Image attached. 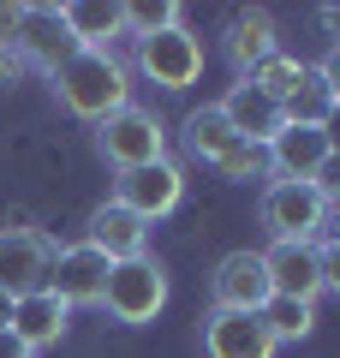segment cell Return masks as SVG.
Masks as SVG:
<instances>
[{
    "mask_svg": "<svg viewBox=\"0 0 340 358\" xmlns=\"http://www.w3.org/2000/svg\"><path fill=\"white\" fill-rule=\"evenodd\" d=\"M54 96H60L66 114L101 126L108 114L132 108V66L120 60V54H108V48H78L72 60L54 72Z\"/></svg>",
    "mask_w": 340,
    "mask_h": 358,
    "instance_id": "1",
    "label": "cell"
},
{
    "mask_svg": "<svg viewBox=\"0 0 340 358\" xmlns=\"http://www.w3.org/2000/svg\"><path fill=\"white\" fill-rule=\"evenodd\" d=\"M167 293H173L167 263L143 251V257H132V263H113V268H108L101 310H108L113 322H126V329H143V322H155V317L167 310Z\"/></svg>",
    "mask_w": 340,
    "mask_h": 358,
    "instance_id": "2",
    "label": "cell"
},
{
    "mask_svg": "<svg viewBox=\"0 0 340 358\" xmlns=\"http://www.w3.org/2000/svg\"><path fill=\"white\" fill-rule=\"evenodd\" d=\"M203 66H209V54H203V36L191 24L179 30H162V36H143L132 42V72L143 78V84L167 90V96H179V90H191L203 78Z\"/></svg>",
    "mask_w": 340,
    "mask_h": 358,
    "instance_id": "3",
    "label": "cell"
},
{
    "mask_svg": "<svg viewBox=\"0 0 340 358\" xmlns=\"http://www.w3.org/2000/svg\"><path fill=\"white\" fill-rule=\"evenodd\" d=\"M96 150H101V162L113 167V173H126V167H150V162H162L167 155V126H162V114L155 108H120V114H108L96 126Z\"/></svg>",
    "mask_w": 340,
    "mask_h": 358,
    "instance_id": "4",
    "label": "cell"
},
{
    "mask_svg": "<svg viewBox=\"0 0 340 358\" xmlns=\"http://www.w3.org/2000/svg\"><path fill=\"white\" fill-rule=\"evenodd\" d=\"M257 215H263L269 239H316V227H323L334 209L323 203V192H316L311 179H269Z\"/></svg>",
    "mask_w": 340,
    "mask_h": 358,
    "instance_id": "5",
    "label": "cell"
},
{
    "mask_svg": "<svg viewBox=\"0 0 340 358\" xmlns=\"http://www.w3.org/2000/svg\"><path fill=\"white\" fill-rule=\"evenodd\" d=\"M113 203H126L132 215H143L155 227L162 215H173V209L185 203V167H179L173 155H162V162H150V167L113 173Z\"/></svg>",
    "mask_w": 340,
    "mask_h": 358,
    "instance_id": "6",
    "label": "cell"
},
{
    "mask_svg": "<svg viewBox=\"0 0 340 358\" xmlns=\"http://www.w3.org/2000/svg\"><path fill=\"white\" fill-rule=\"evenodd\" d=\"M54 251L60 245L36 227H0V293H13V299L42 293L48 268H54Z\"/></svg>",
    "mask_w": 340,
    "mask_h": 358,
    "instance_id": "7",
    "label": "cell"
},
{
    "mask_svg": "<svg viewBox=\"0 0 340 358\" xmlns=\"http://www.w3.org/2000/svg\"><path fill=\"white\" fill-rule=\"evenodd\" d=\"M269 299H275V287H269V263H263V251H227L221 263H215V275H209V310H263Z\"/></svg>",
    "mask_w": 340,
    "mask_h": 358,
    "instance_id": "8",
    "label": "cell"
},
{
    "mask_svg": "<svg viewBox=\"0 0 340 358\" xmlns=\"http://www.w3.org/2000/svg\"><path fill=\"white\" fill-rule=\"evenodd\" d=\"M13 54L24 60V72L54 78V72L78 54V36L66 30V13H60V6H24V24H18Z\"/></svg>",
    "mask_w": 340,
    "mask_h": 358,
    "instance_id": "9",
    "label": "cell"
},
{
    "mask_svg": "<svg viewBox=\"0 0 340 358\" xmlns=\"http://www.w3.org/2000/svg\"><path fill=\"white\" fill-rule=\"evenodd\" d=\"M108 257L96 251V245H60L54 251V268H48V293L54 299H66V305H101V287H108Z\"/></svg>",
    "mask_w": 340,
    "mask_h": 358,
    "instance_id": "10",
    "label": "cell"
},
{
    "mask_svg": "<svg viewBox=\"0 0 340 358\" xmlns=\"http://www.w3.org/2000/svg\"><path fill=\"white\" fill-rule=\"evenodd\" d=\"M275 334L251 310H209L203 317V358H275Z\"/></svg>",
    "mask_w": 340,
    "mask_h": 358,
    "instance_id": "11",
    "label": "cell"
},
{
    "mask_svg": "<svg viewBox=\"0 0 340 358\" xmlns=\"http://www.w3.org/2000/svg\"><path fill=\"white\" fill-rule=\"evenodd\" d=\"M215 108L227 114L233 138H245V143H263V150H269V143L281 138V126H287L281 102H275V96H263L257 84H245V78H239V84H227V96H221Z\"/></svg>",
    "mask_w": 340,
    "mask_h": 358,
    "instance_id": "12",
    "label": "cell"
},
{
    "mask_svg": "<svg viewBox=\"0 0 340 358\" xmlns=\"http://www.w3.org/2000/svg\"><path fill=\"white\" fill-rule=\"evenodd\" d=\"M281 48V24H275V13L269 6H239V13L227 18V30H221V54H227V66L233 72H251L257 60H269V54Z\"/></svg>",
    "mask_w": 340,
    "mask_h": 358,
    "instance_id": "13",
    "label": "cell"
},
{
    "mask_svg": "<svg viewBox=\"0 0 340 358\" xmlns=\"http://www.w3.org/2000/svg\"><path fill=\"white\" fill-rule=\"evenodd\" d=\"M269 263V287H275V299H311L323 293V268H316V239H275L263 251Z\"/></svg>",
    "mask_w": 340,
    "mask_h": 358,
    "instance_id": "14",
    "label": "cell"
},
{
    "mask_svg": "<svg viewBox=\"0 0 340 358\" xmlns=\"http://www.w3.org/2000/svg\"><path fill=\"white\" fill-rule=\"evenodd\" d=\"M84 245H96L108 263H132V257H143L150 251V221L143 215H132L126 203H101L96 215H90V227H84Z\"/></svg>",
    "mask_w": 340,
    "mask_h": 358,
    "instance_id": "15",
    "label": "cell"
},
{
    "mask_svg": "<svg viewBox=\"0 0 340 358\" xmlns=\"http://www.w3.org/2000/svg\"><path fill=\"white\" fill-rule=\"evenodd\" d=\"M66 329H72V305H66V299H54L48 287L13 305V334L30 346V352H42V346H60Z\"/></svg>",
    "mask_w": 340,
    "mask_h": 358,
    "instance_id": "16",
    "label": "cell"
},
{
    "mask_svg": "<svg viewBox=\"0 0 340 358\" xmlns=\"http://www.w3.org/2000/svg\"><path fill=\"white\" fill-rule=\"evenodd\" d=\"M323 162H328L323 126H281V138L269 143V167H275V179H316Z\"/></svg>",
    "mask_w": 340,
    "mask_h": 358,
    "instance_id": "17",
    "label": "cell"
},
{
    "mask_svg": "<svg viewBox=\"0 0 340 358\" xmlns=\"http://www.w3.org/2000/svg\"><path fill=\"white\" fill-rule=\"evenodd\" d=\"M60 13H66V30L78 36V48H108L113 54V42L126 36V13L113 0H66Z\"/></svg>",
    "mask_w": 340,
    "mask_h": 358,
    "instance_id": "18",
    "label": "cell"
},
{
    "mask_svg": "<svg viewBox=\"0 0 340 358\" xmlns=\"http://www.w3.org/2000/svg\"><path fill=\"white\" fill-rule=\"evenodd\" d=\"M227 143H233V126H227V114L215 102H203V108H191V114H185V150L197 155L203 167H209Z\"/></svg>",
    "mask_w": 340,
    "mask_h": 358,
    "instance_id": "19",
    "label": "cell"
},
{
    "mask_svg": "<svg viewBox=\"0 0 340 358\" xmlns=\"http://www.w3.org/2000/svg\"><path fill=\"white\" fill-rule=\"evenodd\" d=\"M209 173L227 179V185H251V179H275V167H269V150H263V143L233 138V143H227V150L209 162Z\"/></svg>",
    "mask_w": 340,
    "mask_h": 358,
    "instance_id": "20",
    "label": "cell"
},
{
    "mask_svg": "<svg viewBox=\"0 0 340 358\" xmlns=\"http://www.w3.org/2000/svg\"><path fill=\"white\" fill-rule=\"evenodd\" d=\"M257 317L275 334V346H292V341H304V334H316V305L311 299H269Z\"/></svg>",
    "mask_w": 340,
    "mask_h": 358,
    "instance_id": "21",
    "label": "cell"
},
{
    "mask_svg": "<svg viewBox=\"0 0 340 358\" xmlns=\"http://www.w3.org/2000/svg\"><path fill=\"white\" fill-rule=\"evenodd\" d=\"M328 84L316 78V66L304 60V72H299V84H292V96L281 102V114H287V126H323L328 120Z\"/></svg>",
    "mask_w": 340,
    "mask_h": 358,
    "instance_id": "22",
    "label": "cell"
},
{
    "mask_svg": "<svg viewBox=\"0 0 340 358\" xmlns=\"http://www.w3.org/2000/svg\"><path fill=\"white\" fill-rule=\"evenodd\" d=\"M126 36L143 42V36H162V30H179L185 24V6L179 0H126Z\"/></svg>",
    "mask_w": 340,
    "mask_h": 358,
    "instance_id": "23",
    "label": "cell"
},
{
    "mask_svg": "<svg viewBox=\"0 0 340 358\" xmlns=\"http://www.w3.org/2000/svg\"><path fill=\"white\" fill-rule=\"evenodd\" d=\"M299 72H304V60H299V54L275 48L269 60H257L251 72H245V84H257L263 96H275V102H287V96H292V84H299Z\"/></svg>",
    "mask_w": 340,
    "mask_h": 358,
    "instance_id": "24",
    "label": "cell"
},
{
    "mask_svg": "<svg viewBox=\"0 0 340 358\" xmlns=\"http://www.w3.org/2000/svg\"><path fill=\"white\" fill-rule=\"evenodd\" d=\"M316 268H323V293H340V239H316Z\"/></svg>",
    "mask_w": 340,
    "mask_h": 358,
    "instance_id": "25",
    "label": "cell"
},
{
    "mask_svg": "<svg viewBox=\"0 0 340 358\" xmlns=\"http://www.w3.org/2000/svg\"><path fill=\"white\" fill-rule=\"evenodd\" d=\"M311 66H316V78H323V84H328V102L340 108V42H334V48H328V54H323V60H311Z\"/></svg>",
    "mask_w": 340,
    "mask_h": 358,
    "instance_id": "26",
    "label": "cell"
},
{
    "mask_svg": "<svg viewBox=\"0 0 340 358\" xmlns=\"http://www.w3.org/2000/svg\"><path fill=\"white\" fill-rule=\"evenodd\" d=\"M18 24H24V6H18V0H13V6L0 0V48H13V42H18Z\"/></svg>",
    "mask_w": 340,
    "mask_h": 358,
    "instance_id": "27",
    "label": "cell"
},
{
    "mask_svg": "<svg viewBox=\"0 0 340 358\" xmlns=\"http://www.w3.org/2000/svg\"><path fill=\"white\" fill-rule=\"evenodd\" d=\"M0 358H36V352H30V346L18 341L13 329H0Z\"/></svg>",
    "mask_w": 340,
    "mask_h": 358,
    "instance_id": "28",
    "label": "cell"
},
{
    "mask_svg": "<svg viewBox=\"0 0 340 358\" xmlns=\"http://www.w3.org/2000/svg\"><path fill=\"white\" fill-rule=\"evenodd\" d=\"M323 138H328V155H340V108H328V120H323Z\"/></svg>",
    "mask_w": 340,
    "mask_h": 358,
    "instance_id": "29",
    "label": "cell"
},
{
    "mask_svg": "<svg viewBox=\"0 0 340 358\" xmlns=\"http://www.w3.org/2000/svg\"><path fill=\"white\" fill-rule=\"evenodd\" d=\"M18 72H24V60H18L13 48H0V78H18Z\"/></svg>",
    "mask_w": 340,
    "mask_h": 358,
    "instance_id": "30",
    "label": "cell"
},
{
    "mask_svg": "<svg viewBox=\"0 0 340 358\" xmlns=\"http://www.w3.org/2000/svg\"><path fill=\"white\" fill-rule=\"evenodd\" d=\"M13 305H18L13 293H0V329H13Z\"/></svg>",
    "mask_w": 340,
    "mask_h": 358,
    "instance_id": "31",
    "label": "cell"
},
{
    "mask_svg": "<svg viewBox=\"0 0 340 358\" xmlns=\"http://www.w3.org/2000/svg\"><path fill=\"white\" fill-rule=\"evenodd\" d=\"M334 239H340V233H334Z\"/></svg>",
    "mask_w": 340,
    "mask_h": 358,
    "instance_id": "32",
    "label": "cell"
}]
</instances>
